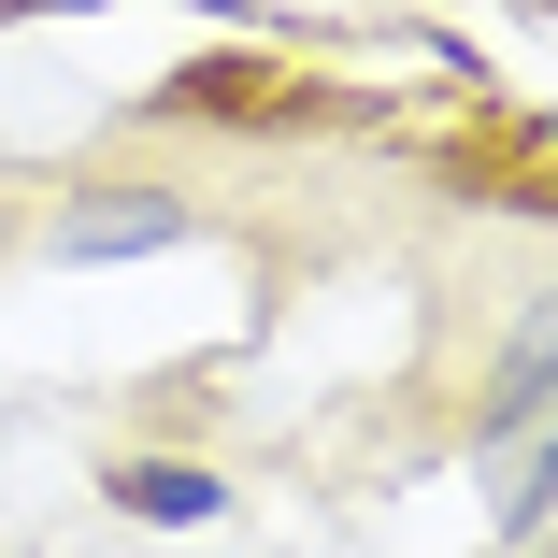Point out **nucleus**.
Returning a JSON list of instances; mask_svg holds the SVG:
<instances>
[{"label":"nucleus","mask_w":558,"mask_h":558,"mask_svg":"<svg viewBox=\"0 0 558 558\" xmlns=\"http://www.w3.org/2000/svg\"><path fill=\"white\" fill-rule=\"evenodd\" d=\"M29 15H100V0H0V29H29ZM201 15H244V0H201Z\"/></svg>","instance_id":"nucleus-5"},{"label":"nucleus","mask_w":558,"mask_h":558,"mask_svg":"<svg viewBox=\"0 0 558 558\" xmlns=\"http://www.w3.org/2000/svg\"><path fill=\"white\" fill-rule=\"evenodd\" d=\"M158 244H186V186H86L44 230L58 272H116V258H158Z\"/></svg>","instance_id":"nucleus-1"},{"label":"nucleus","mask_w":558,"mask_h":558,"mask_svg":"<svg viewBox=\"0 0 558 558\" xmlns=\"http://www.w3.org/2000/svg\"><path fill=\"white\" fill-rule=\"evenodd\" d=\"M116 515H144V530H215V515H230V487L186 473V459H116Z\"/></svg>","instance_id":"nucleus-3"},{"label":"nucleus","mask_w":558,"mask_h":558,"mask_svg":"<svg viewBox=\"0 0 558 558\" xmlns=\"http://www.w3.org/2000/svg\"><path fill=\"white\" fill-rule=\"evenodd\" d=\"M487 515L501 530L558 515V373H544V401H501V429H487Z\"/></svg>","instance_id":"nucleus-2"},{"label":"nucleus","mask_w":558,"mask_h":558,"mask_svg":"<svg viewBox=\"0 0 558 558\" xmlns=\"http://www.w3.org/2000/svg\"><path fill=\"white\" fill-rule=\"evenodd\" d=\"M544 359H558V301H530V329H515V387H530Z\"/></svg>","instance_id":"nucleus-4"}]
</instances>
